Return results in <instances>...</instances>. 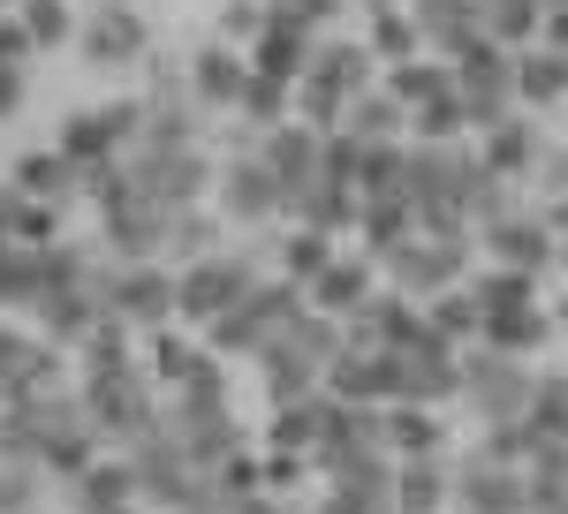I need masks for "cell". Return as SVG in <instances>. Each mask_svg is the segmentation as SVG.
Here are the masks:
<instances>
[{
	"instance_id": "33",
	"label": "cell",
	"mask_w": 568,
	"mask_h": 514,
	"mask_svg": "<svg viewBox=\"0 0 568 514\" xmlns=\"http://www.w3.org/2000/svg\"><path fill=\"white\" fill-rule=\"evenodd\" d=\"M182 446H190V462H197V470L213 476L220 462H235V454L251 446V431L235 424V417H213V424H190V431H182Z\"/></svg>"
},
{
	"instance_id": "42",
	"label": "cell",
	"mask_w": 568,
	"mask_h": 514,
	"mask_svg": "<svg viewBox=\"0 0 568 514\" xmlns=\"http://www.w3.org/2000/svg\"><path fill=\"white\" fill-rule=\"evenodd\" d=\"M546 45H561V53H568V0H561V8H546Z\"/></svg>"
},
{
	"instance_id": "17",
	"label": "cell",
	"mask_w": 568,
	"mask_h": 514,
	"mask_svg": "<svg viewBox=\"0 0 568 514\" xmlns=\"http://www.w3.org/2000/svg\"><path fill=\"white\" fill-rule=\"evenodd\" d=\"M205 363H213V348H205V333H190V326H160V333H144V371H152L160 393L190 386Z\"/></svg>"
},
{
	"instance_id": "14",
	"label": "cell",
	"mask_w": 568,
	"mask_h": 514,
	"mask_svg": "<svg viewBox=\"0 0 568 514\" xmlns=\"http://www.w3.org/2000/svg\"><path fill=\"white\" fill-rule=\"evenodd\" d=\"M8 182H16L23 197H45V205H77V197H84V167H77L61 144H23L16 167H8Z\"/></svg>"
},
{
	"instance_id": "44",
	"label": "cell",
	"mask_w": 568,
	"mask_h": 514,
	"mask_svg": "<svg viewBox=\"0 0 568 514\" xmlns=\"http://www.w3.org/2000/svg\"><path fill=\"white\" fill-rule=\"evenodd\" d=\"M356 8H364V16H372V8H394V0H356Z\"/></svg>"
},
{
	"instance_id": "7",
	"label": "cell",
	"mask_w": 568,
	"mask_h": 514,
	"mask_svg": "<svg viewBox=\"0 0 568 514\" xmlns=\"http://www.w3.org/2000/svg\"><path fill=\"white\" fill-rule=\"evenodd\" d=\"M213 205L227 227H273V219H288V189L273 182V167L258 152H235V160H220Z\"/></svg>"
},
{
	"instance_id": "15",
	"label": "cell",
	"mask_w": 568,
	"mask_h": 514,
	"mask_svg": "<svg viewBox=\"0 0 568 514\" xmlns=\"http://www.w3.org/2000/svg\"><path fill=\"white\" fill-rule=\"evenodd\" d=\"M31 318H39V333H45L53 348H69V356H77V348L99 333V318H106V296H99V288L84 280V288H61V296H45Z\"/></svg>"
},
{
	"instance_id": "48",
	"label": "cell",
	"mask_w": 568,
	"mask_h": 514,
	"mask_svg": "<svg viewBox=\"0 0 568 514\" xmlns=\"http://www.w3.org/2000/svg\"><path fill=\"white\" fill-rule=\"evenodd\" d=\"M561 379H568V363H561Z\"/></svg>"
},
{
	"instance_id": "35",
	"label": "cell",
	"mask_w": 568,
	"mask_h": 514,
	"mask_svg": "<svg viewBox=\"0 0 568 514\" xmlns=\"http://www.w3.org/2000/svg\"><path fill=\"white\" fill-rule=\"evenodd\" d=\"M61 219H69V205L23 197V213H16V250H45V243H61Z\"/></svg>"
},
{
	"instance_id": "1",
	"label": "cell",
	"mask_w": 568,
	"mask_h": 514,
	"mask_svg": "<svg viewBox=\"0 0 568 514\" xmlns=\"http://www.w3.org/2000/svg\"><path fill=\"white\" fill-rule=\"evenodd\" d=\"M77 401H84L91 431L122 454L136 431H152L160 417H168V393L152 386V371L144 363H122V371H77Z\"/></svg>"
},
{
	"instance_id": "23",
	"label": "cell",
	"mask_w": 568,
	"mask_h": 514,
	"mask_svg": "<svg viewBox=\"0 0 568 514\" xmlns=\"http://www.w3.org/2000/svg\"><path fill=\"white\" fill-rule=\"evenodd\" d=\"M69 492H77V514L130 507V500H136V470H130V454H114V446H106V454H99V462H91V470L77 476Z\"/></svg>"
},
{
	"instance_id": "36",
	"label": "cell",
	"mask_w": 568,
	"mask_h": 514,
	"mask_svg": "<svg viewBox=\"0 0 568 514\" xmlns=\"http://www.w3.org/2000/svg\"><path fill=\"white\" fill-rule=\"evenodd\" d=\"M258 31H265V0H220V45H258Z\"/></svg>"
},
{
	"instance_id": "37",
	"label": "cell",
	"mask_w": 568,
	"mask_h": 514,
	"mask_svg": "<svg viewBox=\"0 0 568 514\" xmlns=\"http://www.w3.org/2000/svg\"><path fill=\"white\" fill-rule=\"evenodd\" d=\"M311 470H318L311 454H281V446H265V492H281V500H296Z\"/></svg>"
},
{
	"instance_id": "40",
	"label": "cell",
	"mask_w": 568,
	"mask_h": 514,
	"mask_svg": "<svg viewBox=\"0 0 568 514\" xmlns=\"http://www.w3.org/2000/svg\"><path fill=\"white\" fill-rule=\"evenodd\" d=\"M16 213H23V189L0 182V243H16Z\"/></svg>"
},
{
	"instance_id": "43",
	"label": "cell",
	"mask_w": 568,
	"mask_h": 514,
	"mask_svg": "<svg viewBox=\"0 0 568 514\" xmlns=\"http://www.w3.org/2000/svg\"><path fill=\"white\" fill-rule=\"evenodd\" d=\"M554 326H561V333H568V296H561V302H554Z\"/></svg>"
},
{
	"instance_id": "11",
	"label": "cell",
	"mask_w": 568,
	"mask_h": 514,
	"mask_svg": "<svg viewBox=\"0 0 568 514\" xmlns=\"http://www.w3.org/2000/svg\"><path fill=\"white\" fill-rule=\"evenodd\" d=\"M478 152H485V167L500 174V182H516V189H524V182H538V167H546V152H554V144H546V128L530 122V106H516L508 122H493L478 136Z\"/></svg>"
},
{
	"instance_id": "12",
	"label": "cell",
	"mask_w": 568,
	"mask_h": 514,
	"mask_svg": "<svg viewBox=\"0 0 568 514\" xmlns=\"http://www.w3.org/2000/svg\"><path fill=\"white\" fill-rule=\"evenodd\" d=\"M243 84H251V53L243 45H197L190 53V99L205 106V114H235L243 106Z\"/></svg>"
},
{
	"instance_id": "32",
	"label": "cell",
	"mask_w": 568,
	"mask_h": 514,
	"mask_svg": "<svg viewBox=\"0 0 568 514\" xmlns=\"http://www.w3.org/2000/svg\"><path fill=\"white\" fill-rule=\"evenodd\" d=\"M470 296L485 310H530L538 302V273H516V265H478L470 273Z\"/></svg>"
},
{
	"instance_id": "16",
	"label": "cell",
	"mask_w": 568,
	"mask_h": 514,
	"mask_svg": "<svg viewBox=\"0 0 568 514\" xmlns=\"http://www.w3.org/2000/svg\"><path fill=\"white\" fill-rule=\"evenodd\" d=\"M409 16H417V31H425V53H439V61H455L463 45L485 39L478 0H409Z\"/></svg>"
},
{
	"instance_id": "27",
	"label": "cell",
	"mask_w": 568,
	"mask_h": 514,
	"mask_svg": "<svg viewBox=\"0 0 568 514\" xmlns=\"http://www.w3.org/2000/svg\"><path fill=\"white\" fill-rule=\"evenodd\" d=\"M409 235H417V205H409V197H364V219H356V243H364V257L402 250Z\"/></svg>"
},
{
	"instance_id": "26",
	"label": "cell",
	"mask_w": 568,
	"mask_h": 514,
	"mask_svg": "<svg viewBox=\"0 0 568 514\" xmlns=\"http://www.w3.org/2000/svg\"><path fill=\"white\" fill-rule=\"evenodd\" d=\"M455 500L447 462H394V514H439Z\"/></svg>"
},
{
	"instance_id": "4",
	"label": "cell",
	"mask_w": 568,
	"mask_h": 514,
	"mask_svg": "<svg viewBox=\"0 0 568 514\" xmlns=\"http://www.w3.org/2000/svg\"><path fill=\"white\" fill-rule=\"evenodd\" d=\"M530 386H538L530 356H500V348H485V341L463 348V409L478 424H516L530 409Z\"/></svg>"
},
{
	"instance_id": "3",
	"label": "cell",
	"mask_w": 568,
	"mask_h": 514,
	"mask_svg": "<svg viewBox=\"0 0 568 514\" xmlns=\"http://www.w3.org/2000/svg\"><path fill=\"white\" fill-rule=\"evenodd\" d=\"M372 69H379V61H372V45H364V39H318L311 69L296 76V114H304L311 128H342V114L379 84Z\"/></svg>"
},
{
	"instance_id": "20",
	"label": "cell",
	"mask_w": 568,
	"mask_h": 514,
	"mask_svg": "<svg viewBox=\"0 0 568 514\" xmlns=\"http://www.w3.org/2000/svg\"><path fill=\"white\" fill-rule=\"evenodd\" d=\"M372 288H379V257H334V265H326V273H318V280H311L304 296H311V310H326V318H349L356 302L372 296Z\"/></svg>"
},
{
	"instance_id": "34",
	"label": "cell",
	"mask_w": 568,
	"mask_h": 514,
	"mask_svg": "<svg viewBox=\"0 0 568 514\" xmlns=\"http://www.w3.org/2000/svg\"><path fill=\"white\" fill-rule=\"evenodd\" d=\"M45 484H53V476H45L39 462H0V514H39Z\"/></svg>"
},
{
	"instance_id": "18",
	"label": "cell",
	"mask_w": 568,
	"mask_h": 514,
	"mask_svg": "<svg viewBox=\"0 0 568 514\" xmlns=\"http://www.w3.org/2000/svg\"><path fill=\"white\" fill-rule=\"evenodd\" d=\"M288 219H296V227H318V235H334V243H342V235H356V219H364V197H356L349 182H326V174H318L311 189L288 197Z\"/></svg>"
},
{
	"instance_id": "49",
	"label": "cell",
	"mask_w": 568,
	"mask_h": 514,
	"mask_svg": "<svg viewBox=\"0 0 568 514\" xmlns=\"http://www.w3.org/2000/svg\"><path fill=\"white\" fill-rule=\"evenodd\" d=\"M554 514H568V507H554Z\"/></svg>"
},
{
	"instance_id": "45",
	"label": "cell",
	"mask_w": 568,
	"mask_h": 514,
	"mask_svg": "<svg viewBox=\"0 0 568 514\" xmlns=\"http://www.w3.org/2000/svg\"><path fill=\"white\" fill-rule=\"evenodd\" d=\"M106 514H136V500H130V507H106Z\"/></svg>"
},
{
	"instance_id": "13",
	"label": "cell",
	"mask_w": 568,
	"mask_h": 514,
	"mask_svg": "<svg viewBox=\"0 0 568 514\" xmlns=\"http://www.w3.org/2000/svg\"><path fill=\"white\" fill-rule=\"evenodd\" d=\"M318 144H326V128H311L304 114H288L281 128H265V136H258V160L273 167V182L296 197V189L318 182Z\"/></svg>"
},
{
	"instance_id": "5",
	"label": "cell",
	"mask_w": 568,
	"mask_h": 514,
	"mask_svg": "<svg viewBox=\"0 0 568 514\" xmlns=\"http://www.w3.org/2000/svg\"><path fill=\"white\" fill-rule=\"evenodd\" d=\"M136 136H144V99H106V106H84V114H69V122L53 128V144H61L84 174L130 160Z\"/></svg>"
},
{
	"instance_id": "28",
	"label": "cell",
	"mask_w": 568,
	"mask_h": 514,
	"mask_svg": "<svg viewBox=\"0 0 568 514\" xmlns=\"http://www.w3.org/2000/svg\"><path fill=\"white\" fill-rule=\"evenodd\" d=\"M342 128H349V136H364V144H402V136H409V106H402L387 84H372L349 114H342Z\"/></svg>"
},
{
	"instance_id": "6",
	"label": "cell",
	"mask_w": 568,
	"mask_h": 514,
	"mask_svg": "<svg viewBox=\"0 0 568 514\" xmlns=\"http://www.w3.org/2000/svg\"><path fill=\"white\" fill-rule=\"evenodd\" d=\"M77 53L91 69H144L152 61V23L136 0H91L77 23Z\"/></svg>"
},
{
	"instance_id": "41",
	"label": "cell",
	"mask_w": 568,
	"mask_h": 514,
	"mask_svg": "<svg viewBox=\"0 0 568 514\" xmlns=\"http://www.w3.org/2000/svg\"><path fill=\"white\" fill-rule=\"evenodd\" d=\"M235 514H296L281 492H258V500H235Z\"/></svg>"
},
{
	"instance_id": "2",
	"label": "cell",
	"mask_w": 568,
	"mask_h": 514,
	"mask_svg": "<svg viewBox=\"0 0 568 514\" xmlns=\"http://www.w3.org/2000/svg\"><path fill=\"white\" fill-rule=\"evenodd\" d=\"M265 243H227V250L197 257V265H182V296H175V326H190V333H205L220 310H235V302L251 296L265 280Z\"/></svg>"
},
{
	"instance_id": "30",
	"label": "cell",
	"mask_w": 568,
	"mask_h": 514,
	"mask_svg": "<svg viewBox=\"0 0 568 514\" xmlns=\"http://www.w3.org/2000/svg\"><path fill=\"white\" fill-rule=\"evenodd\" d=\"M425 318H433L439 341H455V348H470L485 333V302L470 296V280H463V288H447V296H433V302H425Z\"/></svg>"
},
{
	"instance_id": "39",
	"label": "cell",
	"mask_w": 568,
	"mask_h": 514,
	"mask_svg": "<svg viewBox=\"0 0 568 514\" xmlns=\"http://www.w3.org/2000/svg\"><path fill=\"white\" fill-rule=\"evenodd\" d=\"M31 106V69H0V122H16Z\"/></svg>"
},
{
	"instance_id": "25",
	"label": "cell",
	"mask_w": 568,
	"mask_h": 514,
	"mask_svg": "<svg viewBox=\"0 0 568 514\" xmlns=\"http://www.w3.org/2000/svg\"><path fill=\"white\" fill-rule=\"evenodd\" d=\"M227 250V219H220V205H190V213L168 219V265H197V257Z\"/></svg>"
},
{
	"instance_id": "29",
	"label": "cell",
	"mask_w": 568,
	"mask_h": 514,
	"mask_svg": "<svg viewBox=\"0 0 568 514\" xmlns=\"http://www.w3.org/2000/svg\"><path fill=\"white\" fill-rule=\"evenodd\" d=\"M485 8V39H500L508 53L546 39V0H478Z\"/></svg>"
},
{
	"instance_id": "46",
	"label": "cell",
	"mask_w": 568,
	"mask_h": 514,
	"mask_svg": "<svg viewBox=\"0 0 568 514\" xmlns=\"http://www.w3.org/2000/svg\"><path fill=\"white\" fill-rule=\"evenodd\" d=\"M0 16H16V0H0Z\"/></svg>"
},
{
	"instance_id": "21",
	"label": "cell",
	"mask_w": 568,
	"mask_h": 514,
	"mask_svg": "<svg viewBox=\"0 0 568 514\" xmlns=\"http://www.w3.org/2000/svg\"><path fill=\"white\" fill-rule=\"evenodd\" d=\"M273 250V265H281V280H296V288H311L334 257H342V243L334 235H318V227H296V219H281V235L265 243Z\"/></svg>"
},
{
	"instance_id": "24",
	"label": "cell",
	"mask_w": 568,
	"mask_h": 514,
	"mask_svg": "<svg viewBox=\"0 0 568 514\" xmlns=\"http://www.w3.org/2000/svg\"><path fill=\"white\" fill-rule=\"evenodd\" d=\"M364 45H372V61H379V69H394V61H417V53H425V31H417L409 0L372 8V16H364Z\"/></svg>"
},
{
	"instance_id": "9",
	"label": "cell",
	"mask_w": 568,
	"mask_h": 514,
	"mask_svg": "<svg viewBox=\"0 0 568 514\" xmlns=\"http://www.w3.org/2000/svg\"><path fill=\"white\" fill-rule=\"evenodd\" d=\"M455 514H530V476L508 462H485L478 446H463L455 462Z\"/></svg>"
},
{
	"instance_id": "38",
	"label": "cell",
	"mask_w": 568,
	"mask_h": 514,
	"mask_svg": "<svg viewBox=\"0 0 568 514\" xmlns=\"http://www.w3.org/2000/svg\"><path fill=\"white\" fill-rule=\"evenodd\" d=\"M31 61H39V39L16 16H0V69H31Z\"/></svg>"
},
{
	"instance_id": "19",
	"label": "cell",
	"mask_w": 568,
	"mask_h": 514,
	"mask_svg": "<svg viewBox=\"0 0 568 514\" xmlns=\"http://www.w3.org/2000/svg\"><path fill=\"white\" fill-rule=\"evenodd\" d=\"M387 454L394 462H439L447 454V417L425 401H387Z\"/></svg>"
},
{
	"instance_id": "10",
	"label": "cell",
	"mask_w": 568,
	"mask_h": 514,
	"mask_svg": "<svg viewBox=\"0 0 568 514\" xmlns=\"http://www.w3.org/2000/svg\"><path fill=\"white\" fill-rule=\"evenodd\" d=\"M311 53H318V31H311L288 0H265V31H258V45H251V69H258V76H281V84H296V76L311 69Z\"/></svg>"
},
{
	"instance_id": "31",
	"label": "cell",
	"mask_w": 568,
	"mask_h": 514,
	"mask_svg": "<svg viewBox=\"0 0 568 514\" xmlns=\"http://www.w3.org/2000/svg\"><path fill=\"white\" fill-rule=\"evenodd\" d=\"M16 23L39 39V53H53V45H77L84 8H77V0H16Z\"/></svg>"
},
{
	"instance_id": "8",
	"label": "cell",
	"mask_w": 568,
	"mask_h": 514,
	"mask_svg": "<svg viewBox=\"0 0 568 514\" xmlns=\"http://www.w3.org/2000/svg\"><path fill=\"white\" fill-rule=\"evenodd\" d=\"M478 250L493 265H516V273H554L561 265V235L538 219V205H508L500 219L478 227Z\"/></svg>"
},
{
	"instance_id": "22",
	"label": "cell",
	"mask_w": 568,
	"mask_h": 514,
	"mask_svg": "<svg viewBox=\"0 0 568 514\" xmlns=\"http://www.w3.org/2000/svg\"><path fill=\"white\" fill-rule=\"evenodd\" d=\"M516 99H524L530 114L568 99V53H561V45L538 39V45H524V53H516Z\"/></svg>"
},
{
	"instance_id": "47",
	"label": "cell",
	"mask_w": 568,
	"mask_h": 514,
	"mask_svg": "<svg viewBox=\"0 0 568 514\" xmlns=\"http://www.w3.org/2000/svg\"><path fill=\"white\" fill-rule=\"evenodd\" d=\"M0 462H8V446H0Z\"/></svg>"
}]
</instances>
